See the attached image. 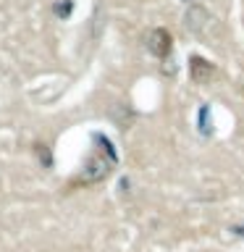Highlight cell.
Here are the masks:
<instances>
[{
	"label": "cell",
	"instance_id": "cell-1",
	"mask_svg": "<svg viewBox=\"0 0 244 252\" xmlns=\"http://www.w3.org/2000/svg\"><path fill=\"white\" fill-rule=\"evenodd\" d=\"M53 11H55V16H63V19H66V16L71 13V0H58Z\"/></svg>",
	"mask_w": 244,
	"mask_h": 252
}]
</instances>
